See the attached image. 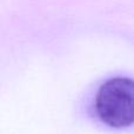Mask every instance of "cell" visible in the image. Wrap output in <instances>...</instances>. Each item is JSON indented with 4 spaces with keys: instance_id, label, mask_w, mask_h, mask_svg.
I'll return each mask as SVG.
<instances>
[{
    "instance_id": "1",
    "label": "cell",
    "mask_w": 134,
    "mask_h": 134,
    "mask_svg": "<svg viewBox=\"0 0 134 134\" xmlns=\"http://www.w3.org/2000/svg\"><path fill=\"white\" fill-rule=\"evenodd\" d=\"M95 112L104 124L125 128L134 120V86L130 78H112L99 88Z\"/></svg>"
}]
</instances>
